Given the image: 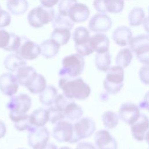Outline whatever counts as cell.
I'll return each mask as SVG.
<instances>
[{
  "mask_svg": "<svg viewBox=\"0 0 149 149\" xmlns=\"http://www.w3.org/2000/svg\"><path fill=\"white\" fill-rule=\"evenodd\" d=\"M58 86L62 90L63 95L70 100H86L91 93L90 86L81 77H61Z\"/></svg>",
  "mask_w": 149,
  "mask_h": 149,
  "instance_id": "1",
  "label": "cell"
},
{
  "mask_svg": "<svg viewBox=\"0 0 149 149\" xmlns=\"http://www.w3.org/2000/svg\"><path fill=\"white\" fill-rule=\"evenodd\" d=\"M62 68L58 74L61 77L74 78L79 76L83 72L85 61L79 54H73L65 56L62 61Z\"/></svg>",
  "mask_w": 149,
  "mask_h": 149,
  "instance_id": "2",
  "label": "cell"
},
{
  "mask_svg": "<svg viewBox=\"0 0 149 149\" xmlns=\"http://www.w3.org/2000/svg\"><path fill=\"white\" fill-rule=\"evenodd\" d=\"M123 68L118 65L113 66L107 71L103 82L104 88L108 93L115 94L119 92L123 87Z\"/></svg>",
  "mask_w": 149,
  "mask_h": 149,
  "instance_id": "3",
  "label": "cell"
},
{
  "mask_svg": "<svg viewBox=\"0 0 149 149\" xmlns=\"http://www.w3.org/2000/svg\"><path fill=\"white\" fill-rule=\"evenodd\" d=\"M53 8L38 6L32 9L27 15L28 22L30 26L37 29L52 22L55 17Z\"/></svg>",
  "mask_w": 149,
  "mask_h": 149,
  "instance_id": "4",
  "label": "cell"
},
{
  "mask_svg": "<svg viewBox=\"0 0 149 149\" xmlns=\"http://www.w3.org/2000/svg\"><path fill=\"white\" fill-rule=\"evenodd\" d=\"M148 34H140L132 37L129 43L130 49L134 52L138 61L144 65H148Z\"/></svg>",
  "mask_w": 149,
  "mask_h": 149,
  "instance_id": "5",
  "label": "cell"
},
{
  "mask_svg": "<svg viewBox=\"0 0 149 149\" xmlns=\"http://www.w3.org/2000/svg\"><path fill=\"white\" fill-rule=\"evenodd\" d=\"M94 121L88 117L78 119L73 125V136L70 143H76L82 139L90 137L95 130Z\"/></svg>",
  "mask_w": 149,
  "mask_h": 149,
  "instance_id": "6",
  "label": "cell"
},
{
  "mask_svg": "<svg viewBox=\"0 0 149 149\" xmlns=\"http://www.w3.org/2000/svg\"><path fill=\"white\" fill-rule=\"evenodd\" d=\"M31 106V99L25 93H20L15 96H12L6 104V108L9 111V116H19L27 113Z\"/></svg>",
  "mask_w": 149,
  "mask_h": 149,
  "instance_id": "7",
  "label": "cell"
},
{
  "mask_svg": "<svg viewBox=\"0 0 149 149\" xmlns=\"http://www.w3.org/2000/svg\"><path fill=\"white\" fill-rule=\"evenodd\" d=\"M28 132V144L31 148L42 149L48 143L49 132L47 127L33 126Z\"/></svg>",
  "mask_w": 149,
  "mask_h": 149,
  "instance_id": "8",
  "label": "cell"
},
{
  "mask_svg": "<svg viewBox=\"0 0 149 149\" xmlns=\"http://www.w3.org/2000/svg\"><path fill=\"white\" fill-rule=\"evenodd\" d=\"M16 54L24 60H33L41 54L40 45L26 36L21 37V42Z\"/></svg>",
  "mask_w": 149,
  "mask_h": 149,
  "instance_id": "9",
  "label": "cell"
},
{
  "mask_svg": "<svg viewBox=\"0 0 149 149\" xmlns=\"http://www.w3.org/2000/svg\"><path fill=\"white\" fill-rule=\"evenodd\" d=\"M93 5L96 11L101 13H118L125 6L124 0H94Z\"/></svg>",
  "mask_w": 149,
  "mask_h": 149,
  "instance_id": "10",
  "label": "cell"
},
{
  "mask_svg": "<svg viewBox=\"0 0 149 149\" xmlns=\"http://www.w3.org/2000/svg\"><path fill=\"white\" fill-rule=\"evenodd\" d=\"M140 115L139 108L133 102H124L119 109V118L129 125L134 123L138 119Z\"/></svg>",
  "mask_w": 149,
  "mask_h": 149,
  "instance_id": "11",
  "label": "cell"
},
{
  "mask_svg": "<svg viewBox=\"0 0 149 149\" xmlns=\"http://www.w3.org/2000/svg\"><path fill=\"white\" fill-rule=\"evenodd\" d=\"M148 127V117L144 113H140L138 119L130 125V130L133 138L138 141L147 140Z\"/></svg>",
  "mask_w": 149,
  "mask_h": 149,
  "instance_id": "12",
  "label": "cell"
},
{
  "mask_svg": "<svg viewBox=\"0 0 149 149\" xmlns=\"http://www.w3.org/2000/svg\"><path fill=\"white\" fill-rule=\"evenodd\" d=\"M52 136L59 142L69 143L73 136V124L63 120L58 122L53 129Z\"/></svg>",
  "mask_w": 149,
  "mask_h": 149,
  "instance_id": "13",
  "label": "cell"
},
{
  "mask_svg": "<svg viewBox=\"0 0 149 149\" xmlns=\"http://www.w3.org/2000/svg\"><path fill=\"white\" fill-rule=\"evenodd\" d=\"M112 20L105 13H97L89 20L88 26L90 30L96 33H104L112 27Z\"/></svg>",
  "mask_w": 149,
  "mask_h": 149,
  "instance_id": "14",
  "label": "cell"
},
{
  "mask_svg": "<svg viewBox=\"0 0 149 149\" xmlns=\"http://www.w3.org/2000/svg\"><path fill=\"white\" fill-rule=\"evenodd\" d=\"M19 84L15 76L12 73H3L0 75V91L7 96L14 95L18 90Z\"/></svg>",
  "mask_w": 149,
  "mask_h": 149,
  "instance_id": "15",
  "label": "cell"
},
{
  "mask_svg": "<svg viewBox=\"0 0 149 149\" xmlns=\"http://www.w3.org/2000/svg\"><path fill=\"white\" fill-rule=\"evenodd\" d=\"M94 142L98 149H118V147L116 139L105 129L100 130L95 133Z\"/></svg>",
  "mask_w": 149,
  "mask_h": 149,
  "instance_id": "16",
  "label": "cell"
},
{
  "mask_svg": "<svg viewBox=\"0 0 149 149\" xmlns=\"http://www.w3.org/2000/svg\"><path fill=\"white\" fill-rule=\"evenodd\" d=\"M21 37L13 33L0 29V48L7 51H16L20 46Z\"/></svg>",
  "mask_w": 149,
  "mask_h": 149,
  "instance_id": "17",
  "label": "cell"
},
{
  "mask_svg": "<svg viewBox=\"0 0 149 149\" xmlns=\"http://www.w3.org/2000/svg\"><path fill=\"white\" fill-rule=\"evenodd\" d=\"M90 14L88 7L82 3H76L69 9L68 17L73 23H81L86 21Z\"/></svg>",
  "mask_w": 149,
  "mask_h": 149,
  "instance_id": "18",
  "label": "cell"
},
{
  "mask_svg": "<svg viewBox=\"0 0 149 149\" xmlns=\"http://www.w3.org/2000/svg\"><path fill=\"white\" fill-rule=\"evenodd\" d=\"M89 44L93 52L101 54L108 51L109 40L105 34L97 33L90 37Z\"/></svg>",
  "mask_w": 149,
  "mask_h": 149,
  "instance_id": "19",
  "label": "cell"
},
{
  "mask_svg": "<svg viewBox=\"0 0 149 149\" xmlns=\"http://www.w3.org/2000/svg\"><path fill=\"white\" fill-rule=\"evenodd\" d=\"M132 37L130 29L126 26H119L115 29L112 33V39L115 43L120 47L129 44Z\"/></svg>",
  "mask_w": 149,
  "mask_h": 149,
  "instance_id": "20",
  "label": "cell"
},
{
  "mask_svg": "<svg viewBox=\"0 0 149 149\" xmlns=\"http://www.w3.org/2000/svg\"><path fill=\"white\" fill-rule=\"evenodd\" d=\"M16 72L15 77L18 84L25 87L37 73L34 68L26 65L19 67Z\"/></svg>",
  "mask_w": 149,
  "mask_h": 149,
  "instance_id": "21",
  "label": "cell"
},
{
  "mask_svg": "<svg viewBox=\"0 0 149 149\" xmlns=\"http://www.w3.org/2000/svg\"><path fill=\"white\" fill-rule=\"evenodd\" d=\"M29 120L34 127H43L49 121V114L47 109L40 108L35 109L30 115Z\"/></svg>",
  "mask_w": 149,
  "mask_h": 149,
  "instance_id": "22",
  "label": "cell"
},
{
  "mask_svg": "<svg viewBox=\"0 0 149 149\" xmlns=\"http://www.w3.org/2000/svg\"><path fill=\"white\" fill-rule=\"evenodd\" d=\"M41 54L45 58H52L59 52L60 45L54 40L49 38L43 41L40 45Z\"/></svg>",
  "mask_w": 149,
  "mask_h": 149,
  "instance_id": "23",
  "label": "cell"
},
{
  "mask_svg": "<svg viewBox=\"0 0 149 149\" xmlns=\"http://www.w3.org/2000/svg\"><path fill=\"white\" fill-rule=\"evenodd\" d=\"M63 113L65 118L69 120L74 121L79 119L81 117L83 111L82 108L72 100L65 106Z\"/></svg>",
  "mask_w": 149,
  "mask_h": 149,
  "instance_id": "24",
  "label": "cell"
},
{
  "mask_svg": "<svg viewBox=\"0 0 149 149\" xmlns=\"http://www.w3.org/2000/svg\"><path fill=\"white\" fill-rule=\"evenodd\" d=\"M47 86V81L42 74L37 73L31 81L26 86L30 93L40 94Z\"/></svg>",
  "mask_w": 149,
  "mask_h": 149,
  "instance_id": "25",
  "label": "cell"
},
{
  "mask_svg": "<svg viewBox=\"0 0 149 149\" xmlns=\"http://www.w3.org/2000/svg\"><path fill=\"white\" fill-rule=\"evenodd\" d=\"M57 94V89L52 85H48L40 94V102L43 105L51 106L54 104Z\"/></svg>",
  "mask_w": 149,
  "mask_h": 149,
  "instance_id": "26",
  "label": "cell"
},
{
  "mask_svg": "<svg viewBox=\"0 0 149 149\" xmlns=\"http://www.w3.org/2000/svg\"><path fill=\"white\" fill-rule=\"evenodd\" d=\"M6 8L12 14L20 15L27 10L29 3L27 0H8Z\"/></svg>",
  "mask_w": 149,
  "mask_h": 149,
  "instance_id": "27",
  "label": "cell"
},
{
  "mask_svg": "<svg viewBox=\"0 0 149 149\" xmlns=\"http://www.w3.org/2000/svg\"><path fill=\"white\" fill-rule=\"evenodd\" d=\"M26 64V62L16 53L9 54L3 61L5 68L10 72H15L19 67Z\"/></svg>",
  "mask_w": 149,
  "mask_h": 149,
  "instance_id": "28",
  "label": "cell"
},
{
  "mask_svg": "<svg viewBox=\"0 0 149 149\" xmlns=\"http://www.w3.org/2000/svg\"><path fill=\"white\" fill-rule=\"evenodd\" d=\"M71 36L70 30L65 28H55L54 29L51 34V38L56 41L60 46L66 44Z\"/></svg>",
  "mask_w": 149,
  "mask_h": 149,
  "instance_id": "29",
  "label": "cell"
},
{
  "mask_svg": "<svg viewBox=\"0 0 149 149\" xmlns=\"http://www.w3.org/2000/svg\"><path fill=\"white\" fill-rule=\"evenodd\" d=\"M94 63L98 70L106 72L110 68L111 63V56L109 51L101 54H97L95 56Z\"/></svg>",
  "mask_w": 149,
  "mask_h": 149,
  "instance_id": "30",
  "label": "cell"
},
{
  "mask_svg": "<svg viewBox=\"0 0 149 149\" xmlns=\"http://www.w3.org/2000/svg\"><path fill=\"white\" fill-rule=\"evenodd\" d=\"M90 38V32L84 27L79 26L75 29L72 38L74 42V45H82L88 43Z\"/></svg>",
  "mask_w": 149,
  "mask_h": 149,
  "instance_id": "31",
  "label": "cell"
},
{
  "mask_svg": "<svg viewBox=\"0 0 149 149\" xmlns=\"http://www.w3.org/2000/svg\"><path fill=\"white\" fill-rule=\"evenodd\" d=\"M133 58L132 52L129 48H125L119 50L115 57V63L122 68H127Z\"/></svg>",
  "mask_w": 149,
  "mask_h": 149,
  "instance_id": "32",
  "label": "cell"
},
{
  "mask_svg": "<svg viewBox=\"0 0 149 149\" xmlns=\"http://www.w3.org/2000/svg\"><path fill=\"white\" fill-rule=\"evenodd\" d=\"M146 19V13L142 8L137 7L132 9L128 15V21L131 26H140Z\"/></svg>",
  "mask_w": 149,
  "mask_h": 149,
  "instance_id": "33",
  "label": "cell"
},
{
  "mask_svg": "<svg viewBox=\"0 0 149 149\" xmlns=\"http://www.w3.org/2000/svg\"><path fill=\"white\" fill-rule=\"evenodd\" d=\"M119 119L118 115L112 111H105L101 116L103 125L109 129H113L118 125Z\"/></svg>",
  "mask_w": 149,
  "mask_h": 149,
  "instance_id": "34",
  "label": "cell"
},
{
  "mask_svg": "<svg viewBox=\"0 0 149 149\" xmlns=\"http://www.w3.org/2000/svg\"><path fill=\"white\" fill-rule=\"evenodd\" d=\"M74 26V23L68 16L57 13L52 20V27L55 28H65L71 30Z\"/></svg>",
  "mask_w": 149,
  "mask_h": 149,
  "instance_id": "35",
  "label": "cell"
},
{
  "mask_svg": "<svg viewBox=\"0 0 149 149\" xmlns=\"http://www.w3.org/2000/svg\"><path fill=\"white\" fill-rule=\"evenodd\" d=\"M13 122L15 123L14 126L15 129L20 132L24 130L28 131L33 127L30 122L29 115L27 113L17 118Z\"/></svg>",
  "mask_w": 149,
  "mask_h": 149,
  "instance_id": "36",
  "label": "cell"
},
{
  "mask_svg": "<svg viewBox=\"0 0 149 149\" xmlns=\"http://www.w3.org/2000/svg\"><path fill=\"white\" fill-rule=\"evenodd\" d=\"M47 109L49 114V121L52 123L55 124L58 122L63 120L65 118L63 113L62 111L56 109L53 105L49 106Z\"/></svg>",
  "mask_w": 149,
  "mask_h": 149,
  "instance_id": "37",
  "label": "cell"
},
{
  "mask_svg": "<svg viewBox=\"0 0 149 149\" xmlns=\"http://www.w3.org/2000/svg\"><path fill=\"white\" fill-rule=\"evenodd\" d=\"M77 2V0H59L58 6V13L68 16V13L70 8Z\"/></svg>",
  "mask_w": 149,
  "mask_h": 149,
  "instance_id": "38",
  "label": "cell"
},
{
  "mask_svg": "<svg viewBox=\"0 0 149 149\" xmlns=\"http://www.w3.org/2000/svg\"><path fill=\"white\" fill-rule=\"evenodd\" d=\"M11 22L10 14L5 10H3L0 6V28H3L9 25Z\"/></svg>",
  "mask_w": 149,
  "mask_h": 149,
  "instance_id": "39",
  "label": "cell"
},
{
  "mask_svg": "<svg viewBox=\"0 0 149 149\" xmlns=\"http://www.w3.org/2000/svg\"><path fill=\"white\" fill-rule=\"evenodd\" d=\"M74 48L77 54L82 56H88L93 52V51L89 44V42L88 43L82 45H74Z\"/></svg>",
  "mask_w": 149,
  "mask_h": 149,
  "instance_id": "40",
  "label": "cell"
},
{
  "mask_svg": "<svg viewBox=\"0 0 149 149\" xmlns=\"http://www.w3.org/2000/svg\"><path fill=\"white\" fill-rule=\"evenodd\" d=\"M139 78L144 84H148V65H144L141 66L139 72Z\"/></svg>",
  "mask_w": 149,
  "mask_h": 149,
  "instance_id": "41",
  "label": "cell"
},
{
  "mask_svg": "<svg viewBox=\"0 0 149 149\" xmlns=\"http://www.w3.org/2000/svg\"><path fill=\"white\" fill-rule=\"evenodd\" d=\"M76 149H96L93 143L88 141L80 142L76 146Z\"/></svg>",
  "mask_w": 149,
  "mask_h": 149,
  "instance_id": "42",
  "label": "cell"
},
{
  "mask_svg": "<svg viewBox=\"0 0 149 149\" xmlns=\"http://www.w3.org/2000/svg\"><path fill=\"white\" fill-rule=\"evenodd\" d=\"M42 6L46 8H52L55 5L59 0H40Z\"/></svg>",
  "mask_w": 149,
  "mask_h": 149,
  "instance_id": "43",
  "label": "cell"
},
{
  "mask_svg": "<svg viewBox=\"0 0 149 149\" xmlns=\"http://www.w3.org/2000/svg\"><path fill=\"white\" fill-rule=\"evenodd\" d=\"M148 93H146L144 98L139 102L138 107L141 109H148Z\"/></svg>",
  "mask_w": 149,
  "mask_h": 149,
  "instance_id": "44",
  "label": "cell"
},
{
  "mask_svg": "<svg viewBox=\"0 0 149 149\" xmlns=\"http://www.w3.org/2000/svg\"><path fill=\"white\" fill-rule=\"evenodd\" d=\"M6 133V127L3 122L0 120V139L3 137Z\"/></svg>",
  "mask_w": 149,
  "mask_h": 149,
  "instance_id": "45",
  "label": "cell"
},
{
  "mask_svg": "<svg viewBox=\"0 0 149 149\" xmlns=\"http://www.w3.org/2000/svg\"><path fill=\"white\" fill-rule=\"evenodd\" d=\"M42 149H58V148H57V146L55 144L52 143H47V145Z\"/></svg>",
  "mask_w": 149,
  "mask_h": 149,
  "instance_id": "46",
  "label": "cell"
},
{
  "mask_svg": "<svg viewBox=\"0 0 149 149\" xmlns=\"http://www.w3.org/2000/svg\"><path fill=\"white\" fill-rule=\"evenodd\" d=\"M59 149H71V148H69V147H68V146H63V147H62L59 148Z\"/></svg>",
  "mask_w": 149,
  "mask_h": 149,
  "instance_id": "47",
  "label": "cell"
},
{
  "mask_svg": "<svg viewBox=\"0 0 149 149\" xmlns=\"http://www.w3.org/2000/svg\"><path fill=\"white\" fill-rule=\"evenodd\" d=\"M17 149H25V148H17Z\"/></svg>",
  "mask_w": 149,
  "mask_h": 149,
  "instance_id": "48",
  "label": "cell"
}]
</instances>
